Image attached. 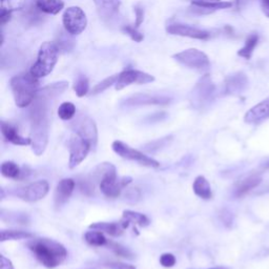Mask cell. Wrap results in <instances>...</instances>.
I'll use <instances>...</instances> for the list:
<instances>
[{
    "label": "cell",
    "instance_id": "1",
    "mask_svg": "<svg viewBox=\"0 0 269 269\" xmlns=\"http://www.w3.org/2000/svg\"><path fill=\"white\" fill-rule=\"evenodd\" d=\"M27 246L36 259L47 268L53 269L61 265L68 258L65 247L59 242H56L47 238L31 239L27 242Z\"/></svg>",
    "mask_w": 269,
    "mask_h": 269
},
{
    "label": "cell",
    "instance_id": "2",
    "mask_svg": "<svg viewBox=\"0 0 269 269\" xmlns=\"http://www.w3.org/2000/svg\"><path fill=\"white\" fill-rule=\"evenodd\" d=\"M92 180L99 182V187L108 198H118L132 181L130 177L117 178V170L112 163H101L94 170Z\"/></svg>",
    "mask_w": 269,
    "mask_h": 269
},
{
    "label": "cell",
    "instance_id": "3",
    "mask_svg": "<svg viewBox=\"0 0 269 269\" xmlns=\"http://www.w3.org/2000/svg\"><path fill=\"white\" fill-rule=\"evenodd\" d=\"M10 85L15 103L20 109L31 106L39 91V80L29 72L14 76L10 81Z\"/></svg>",
    "mask_w": 269,
    "mask_h": 269
},
{
    "label": "cell",
    "instance_id": "4",
    "mask_svg": "<svg viewBox=\"0 0 269 269\" xmlns=\"http://www.w3.org/2000/svg\"><path fill=\"white\" fill-rule=\"evenodd\" d=\"M58 54L59 47L56 42H43L38 52L37 61L32 65L29 73L38 79L47 77L53 72L58 61Z\"/></svg>",
    "mask_w": 269,
    "mask_h": 269
},
{
    "label": "cell",
    "instance_id": "5",
    "mask_svg": "<svg viewBox=\"0 0 269 269\" xmlns=\"http://www.w3.org/2000/svg\"><path fill=\"white\" fill-rule=\"evenodd\" d=\"M173 58L182 65L198 72H206L211 68V61H209L207 55L197 49L182 51L175 54Z\"/></svg>",
    "mask_w": 269,
    "mask_h": 269
},
{
    "label": "cell",
    "instance_id": "6",
    "mask_svg": "<svg viewBox=\"0 0 269 269\" xmlns=\"http://www.w3.org/2000/svg\"><path fill=\"white\" fill-rule=\"evenodd\" d=\"M112 147L113 151L123 159L136 161L139 164H141V165L146 167H151V169L160 167V163L158 161L144 155L142 152L138 151V149H134L121 141H114Z\"/></svg>",
    "mask_w": 269,
    "mask_h": 269
},
{
    "label": "cell",
    "instance_id": "7",
    "mask_svg": "<svg viewBox=\"0 0 269 269\" xmlns=\"http://www.w3.org/2000/svg\"><path fill=\"white\" fill-rule=\"evenodd\" d=\"M62 22L65 31L73 35H80L87 25V18L84 11L79 7L68 8L62 16Z\"/></svg>",
    "mask_w": 269,
    "mask_h": 269
},
{
    "label": "cell",
    "instance_id": "8",
    "mask_svg": "<svg viewBox=\"0 0 269 269\" xmlns=\"http://www.w3.org/2000/svg\"><path fill=\"white\" fill-rule=\"evenodd\" d=\"M92 145L88 141L80 137L79 134L74 133L69 140V151H70V169L77 167L79 164L86 158Z\"/></svg>",
    "mask_w": 269,
    "mask_h": 269
},
{
    "label": "cell",
    "instance_id": "9",
    "mask_svg": "<svg viewBox=\"0 0 269 269\" xmlns=\"http://www.w3.org/2000/svg\"><path fill=\"white\" fill-rule=\"evenodd\" d=\"M49 126L50 120L31 122V145L36 156H41L48 146Z\"/></svg>",
    "mask_w": 269,
    "mask_h": 269
},
{
    "label": "cell",
    "instance_id": "10",
    "mask_svg": "<svg viewBox=\"0 0 269 269\" xmlns=\"http://www.w3.org/2000/svg\"><path fill=\"white\" fill-rule=\"evenodd\" d=\"M155 81V77L147 73L128 69L119 74L118 80L115 84L117 91H121L124 87L131 84H146Z\"/></svg>",
    "mask_w": 269,
    "mask_h": 269
},
{
    "label": "cell",
    "instance_id": "11",
    "mask_svg": "<svg viewBox=\"0 0 269 269\" xmlns=\"http://www.w3.org/2000/svg\"><path fill=\"white\" fill-rule=\"evenodd\" d=\"M73 128L75 133L79 134L80 137H82L83 139L91 143L93 148L97 146L98 129L93 119L86 116L80 117L76 121H74Z\"/></svg>",
    "mask_w": 269,
    "mask_h": 269
},
{
    "label": "cell",
    "instance_id": "12",
    "mask_svg": "<svg viewBox=\"0 0 269 269\" xmlns=\"http://www.w3.org/2000/svg\"><path fill=\"white\" fill-rule=\"evenodd\" d=\"M49 190H50V185L48 181L40 180L25 186L18 193V196L26 202H37L46 197L48 195Z\"/></svg>",
    "mask_w": 269,
    "mask_h": 269
},
{
    "label": "cell",
    "instance_id": "13",
    "mask_svg": "<svg viewBox=\"0 0 269 269\" xmlns=\"http://www.w3.org/2000/svg\"><path fill=\"white\" fill-rule=\"evenodd\" d=\"M166 32L171 35L176 36H182V37H188L192 39H198V40H207L209 38V33L204 31V29H200L198 27L187 25V24H181V23H175L170 24L166 27Z\"/></svg>",
    "mask_w": 269,
    "mask_h": 269
},
{
    "label": "cell",
    "instance_id": "14",
    "mask_svg": "<svg viewBox=\"0 0 269 269\" xmlns=\"http://www.w3.org/2000/svg\"><path fill=\"white\" fill-rule=\"evenodd\" d=\"M171 102V99L165 96H157L149 94H136L127 98L124 102L127 107L139 106H166Z\"/></svg>",
    "mask_w": 269,
    "mask_h": 269
},
{
    "label": "cell",
    "instance_id": "15",
    "mask_svg": "<svg viewBox=\"0 0 269 269\" xmlns=\"http://www.w3.org/2000/svg\"><path fill=\"white\" fill-rule=\"evenodd\" d=\"M269 119V97L251 108L244 117L248 124H259Z\"/></svg>",
    "mask_w": 269,
    "mask_h": 269
},
{
    "label": "cell",
    "instance_id": "16",
    "mask_svg": "<svg viewBox=\"0 0 269 269\" xmlns=\"http://www.w3.org/2000/svg\"><path fill=\"white\" fill-rule=\"evenodd\" d=\"M75 181L71 178L62 179L61 181H59L55 190V205L56 207H60L68 202L71 198L72 193L75 189Z\"/></svg>",
    "mask_w": 269,
    "mask_h": 269
},
{
    "label": "cell",
    "instance_id": "17",
    "mask_svg": "<svg viewBox=\"0 0 269 269\" xmlns=\"http://www.w3.org/2000/svg\"><path fill=\"white\" fill-rule=\"evenodd\" d=\"M129 225V222L126 221L125 219L122 218V221L120 222H113V223H108V222H97L93 223L89 225L91 229H97L102 232H106L110 236L113 237H118L122 234L123 230L126 229Z\"/></svg>",
    "mask_w": 269,
    "mask_h": 269
},
{
    "label": "cell",
    "instance_id": "18",
    "mask_svg": "<svg viewBox=\"0 0 269 269\" xmlns=\"http://www.w3.org/2000/svg\"><path fill=\"white\" fill-rule=\"evenodd\" d=\"M214 93V85L211 82L208 75H206L205 77H203L199 83H197L196 87L193 88L192 95H193V101L197 106L198 103L202 104L203 102L207 101L209 98L212 97Z\"/></svg>",
    "mask_w": 269,
    "mask_h": 269
},
{
    "label": "cell",
    "instance_id": "19",
    "mask_svg": "<svg viewBox=\"0 0 269 269\" xmlns=\"http://www.w3.org/2000/svg\"><path fill=\"white\" fill-rule=\"evenodd\" d=\"M2 133L5 137V139L15 145H31L32 144V139L31 138H24L21 134H19L18 129L15 127L14 125L3 121L2 122Z\"/></svg>",
    "mask_w": 269,
    "mask_h": 269
},
{
    "label": "cell",
    "instance_id": "20",
    "mask_svg": "<svg viewBox=\"0 0 269 269\" xmlns=\"http://www.w3.org/2000/svg\"><path fill=\"white\" fill-rule=\"evenodd\" d=\"M100 16L111 18L121 7V0H93Z\"/></svg>",
    "mask_w": 269,
    "mask_h": 269
},
{
    "label": "cell",
    "instance_id": "21",
    "mask_svg": "<svg viewBox=\"0 0 269 269\" xmlns=\"http://www.w3.org/2000/svg\"><path fill=\"white\" fill-rule=\"evenodd\" d=\"M69 87V82L68 81H60L49 84L47 86H44L42 88H39V91L37 95L42 96L44 98H47L49 100H53L57 98L58 96H60L63 92H65V89Z\"/></svg>",
    "mask_w": 269,
    "mask_h": 269
},
{
    "label": "cell",
    "instance_id": "22",
    "mask_svg": "<svg viewBox=\"0 0 269 269\" xmlns=\"http://www.w3.org/2000/svg\"><path fill=\"white\" fill-rule=\"evenodd\" d=\"M261 182H262L261 176L259 175L249 176L238 183L234 190V195L237 197H243L247 192H249L253 188H256Z\"/></svg>",
    "mask_w": 269,
    "mask_h": 269
},
{
    "label": "cell",
    "instance_id": "23",
    "mask_svg": "<svg viewBox=\"0 0 269 269\" xmlns=\"http://www.w3.org/2000/svg\"><path fill=\"white\" fill-rule=\"evenodd\" d=\"M37 10L49 15H57L64 8L63 0H36Z\"/></svg>",
    "mask_w": 269,
    "mask_h": 269
},
{
    "label": "cell",
    "instance_id": "24",
    "mask_svg": "<svg viewBox=\"0 0 269 269\" xmlns=\"http://www.w3.org/2000/svg\"><path fill=\"white\" fill-rule=\"evenodd\" d=\"M192 189L193 192L196 193V196H198L201 199L204 200H209L213 197V191L212 187L209 182L206 180V178L203 176H198L192 184Z\"/></svg>",
    "mask_w": 269,
    "mask_h": 269
},
{
    "label": "cell",
    "instance_id": "25",
    "mask_svg": "<svg viewBox=\"0 0 269 269\" xmlns=\"http://www.w3.org/2000/svg\"><path fill=\"white\" fill-rule=\"evenodd\" d=\"M258 42H259L258 34H255V33L250 34L245 41L244 47L241 50H239L238 55L244 58V59H246V60H249L252 54H253V51H255L256 47L258 46Z\"/></svg>",
    "mask_w": 269,
    "mask_h": 269
},
{
    "label": "cell",
    "instance_id": "26",
    "mask_svg": "<svg viewBox=\"0 0 269 269\" xmlns=\"http://www.w3.org/2000/svg\"><path fill=\"white\" fill-rule=\"evenodd\" d=\"M33 238H34V234L28 231L3 229L2 240L0 241L6 242V241H15V240H29V239H33Z\"/></svg>",
    "mask_w": 269,
    "mask_h": 269
},
{
    "label": "cell",
    "instance_id": "27",
    "mask_svg": "<svg viewBox=\"0 0 269 269\" xmlns=\"http://www.w3.org/2000/svg\"><path fill=\"white\" fill-rule=\"evenodd\" d=\"M191 4L201 7L211 13L217 10L229 9L232 6V4L229 2H202V0H191Z\"/></svg>",
    "mask_w": 269,
    "mask_h": 269
},
{
    "label": "cell",
    "instance_id": "28",
    "mask_svg": "<svg viewBox=\"0 0 269 269\" xmlns=\"http://www.w3.org/2000/svg\"><path fill=\"white\" fill-rule=\"evenodd\" d=\"M84 239L85 241L92 246H104L109 242L107 240V238L104 237L103 232L97 229L86 231L84 234Z\"/></svg>",
    "mask_w": 269,
    "mask_h": 269
},
{
    "label": "cell",
    "instance_id": "29",
    "mask_svg": "<svg viewBox=\"0 0 269 269\" xmlns=\"http://www.w3.org/2000/svg\"><path fill=\"white\" fill-rule=\"evenodd\" d=\"M123 219L128 221L129 223H133L136 225H139L141 227H145L149 224V219L140 213L132 212V211H124L123 212Z\"/></svg>",
    "mask_w": 269,
    "mask_h": 269
},
{
    "label": "cell",
    "instance_id": "30",
    "mask_svg": "<svg viewBox=\"0 0 269 269\" xmlns=\"http://www.w3.org/2000/svg\"><path fill=\"white\" fill-rule=\"evenodd\" d=\"M2 175L9 179H19L21 170L15 162L6 161L2 164Z\"/></svg>",
    "mask_w": 269,
    "mask_h": 269
},
{
    "label": "cell",
    "instance_id": "31",
    "mask_svg": "<svg viewBox=\"0 0 269 269\" xmlns=\"http://www.w3.org/2000/svg\"><path fill=\"white\" fill-rule=\"evenodd\" d=\"M76 115V107L72 102H63L58 108V116L62 120H71Z\"/></svg>",
    "mask_w": 269,
    "mask_h": 269
},
{
    "label": "cell",
    "instance_id": "32",
    "mask_svg": "<svg viewBox=\"0 0 269 269\" xmlns=\"http://www.w3.org/2000/svg\"><path fill=\"white\" fill-rule=\"evenodd\" d=\"M74 91L78 97H84L89 91V82L84 75L78 76L76 82L74 84Z\"/></svg>",
    "mask_w": 269,
    "mask_h": 269
},
{
    "label": "cell",
    "instance_id": "33",
    "mask_svg": "<svg viewBox=\"0 0 269 269\" xmlns=\"http://www.w3.org/2000/svg\"><path fill=\"white\" fill-rule=\"evenodd\" d=\"M118 76H119V74L118 75H113V76H110L108 77L107 79H104L103 81L99 82L98 84H96L93 89H92V92H91V95H98L104 91H107V89L109 87H111L113 84H116L117 80H118Z\"/></svg>",
    "mask_w": 269,
    "mask_h": 269
},
{
    "label": "cell",
    "instance_id": "34",
    "mask_svg": "<svg viewBox=\"0 0 269 269\" xmlns=\"http://www.w3.org/2000/svg\"><path fill=\"white\" fill-rule=\"evenodd\" d=\"M173 140V137H165V138H161L158 140H155L153 142H149L148 144H146L144 146V149L148 153H155L159 149H161L162 147H165L167 144H170V142Z\"/></svg>",
    "mask_w": 269,
    "mask_h": 269
},
{
    "label": "cell",
    "instance_id": "35",
    "mask_svg": "<svg viewBox=\"0 0 269 269\" xmlns=\"http://www.w3.org/2000/svg\"><path fill=\"white\" fill-rule=\"evenodd\" d=\"M118 257H121V258H125V259H132V253L125 248L124 246L118 244V243H114V242H108L107 244Z\"/></svg>",
    "mask_w": 269,
    "mask_h": 269
},
{
    "label": "cell",
    "instance_id": "36",
    "mask_svg": "<svg viewBox=\"0 0 269 269\" xmlns=\"http://www.w3.org/2000/svg\"><path fill=\"white\" fill-rule=\"evenodd\" d=\"M25 6V0H2V9L10 12L22 10Z\"/></svg>",
    "mask_w": 269,
    "mask_h": 269
},
{
    "label": "cell",
    "instance_id": "37",
    "mask_svg": "<svg viewBox=\"0 0 269 269\" xmlns=\"http://www.w3.org/2000/svg\"><path fill=\"white\" fill-rule=\"evenodd\" d=\"M123 32L127 34L133 41H136V42H141L144 38L143 35L140 32H138L137 27L131 26V25H125L123 27Z\"/></svg>",
    "mask_w": 269,
    "mask_h": 269
},
{
    "label": "cell",
    "instance_id": "38",
    "mask_svg": "<svg viewBox=\"0 0 269 269\" xmlns=\"http://www.w3.org/2000/svg\"><path fill=\"white\" fill-rule=\"evenodd\" d=\"M176 257L173 255V253H163V255H161L160 257V264L165 267V268H171V267H174L176 265Z\"/></svg>",
    "mask_w": 269,
    "mask_h": 269
},
{
    "label": "cell",
    "instance_id": "39",
    "mask_svg": "<svg viewBox=\"0 0 269 269\" xmlns=\"http://www.w3.org/2000/svg\"><path fill=\"white\" fill-rule=\"evenodd\" d=\"M103 267L107 269H137L133 265L121 263V262H110L103 264Z\"/></svg>",
    "mask_w": 269,
    "mask_h": 269
},
{
    "label": "cell",
    "instance_id": "40",
    "mask_svg": "<svg viewBox=\"0 0 269 269\" xmlns=\"http://www.w3.org/2000/svg\"><path fill=\"white\" fill-rule=\"evenodd\" d=\"M80 189L85 195H92L94 192V182L91 180H82L80 182Z\"/></svg>",
    "mask_w": 269,
    "mask_h": 269
},
{
    "label": "cell",
    "instance_id": "41",
    "mask_svg": "<svg viewBox=\"0 0 269 269\" xmlns=\"http://www.w3.org/2000/svg\"><path fill=\"white\" fill-rule=\"evenodd\" d=\"M140 196L141 193L140 191L138 190V188H130V189H127L126 193H125V198L129 201L131 200L132 202H136L140 199Z\"/></svg>",
    "mask_w": 269,
    "mask_h": 269
},
{
    "label": "cell",
    "instance_id": "42",
    "mask_svg": "<svg viewBox=\"0 0 269 269\" xmlns=\"http://www.w3.org/2000/svg\"><path fill=\"white\" fill-rule=\"evenodd\" d=\"M134 13H136V22H134V27H139L144 19V11L141 8H134Z\"/></svg>",
    "mask_w": 269,
    "mask_h": 269
},
{
    "label": "cell",
    "instance_id": "43",
    "mask_svg": "<svg viewBox=\"0 0 269 269\" xmlns=\"http://www.w3.org/2000/svg\"><path fill=\"white\" fill-rule=\"evenodd\" d=\"M11 17L12 12L2 9V13H0V22H2V25H5L7 22H9L11 20Z\"/></svg>",
    "mask_w": 269,
    "mask_h": 269
},
{
    "label": "cell",
    "instance_id": "44",
    "mask_svg": "<svg viewBox=\"0 0 269 269\" xmlns=\"http://www.w3.org/2000/svg\"><path fill=\"white\" fill-rule=\"evenodd\" d=\"M0 269H14L13 263L5 256H0Z\"/></svg>",
    "mask_w": 269,
    "mask_h": 269
},
{
    "label": "cell",
    "instance_id": "45",
    "mask_svg": "<svg viewBox=\"0 0 269 269\" xmlns=\"http://www.w3.org/2000/svg\"><path fill=\"white\" fill-rule=\"evenodd\" d=\"M261 4V9L263 13L265 14V16L269 18V0H260Z\"/></svg>",
    "mask_w": 269,
    "mask_h": 269
},
{
    "label": "cell",
    "instance_id": "46",
    "mask_svg": "<svg viewBox=\"0 0 269 269\" xmlns=\"http://www.w3.org/2000/svg\"><path fill=\"white\" fill-rule=\"evenodd\" d=\"M202 2H221V0H202Z\"/></svg>",
    "mask_w": 269,
    "mask_h": 269
},
{
    "label": "cell",
    "instance_id": "47",
    "mask_svg": "<svg viewBox=\"0 0 269 269\" xmlns=\"http://www.w3.org/2000/svg\"><path fill=\"white\" fill-rule=\"evenodd\" d=\"M208 269H226V268H222V267H215V268H208Z\"/></svg>",
    "mask_w": 269,
    "mask_h": 269
}]
</instances>
